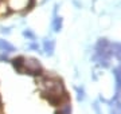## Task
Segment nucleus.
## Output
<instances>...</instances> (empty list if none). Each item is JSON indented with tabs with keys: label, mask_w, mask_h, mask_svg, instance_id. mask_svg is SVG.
Segmentation results:
<instances>
[{
	"label": "nucleus",
	"mask_w": 121,
	"mask_h": 114,
	"mask_svg": "<svg viewBox=\"0 0 121 114\" xmlns=\"http://www.w3.org/2000/svg\"><path fill=\"white\" fill-rule=\"evenodd\" d=\"M24 67L30 74H39L40 71V65L35 59H30V61H24Z\"/></svg>",
	"instance_id": "nucleus-1"
},
{
	"label": "nucleus",
	"mask_w": 121,
	"mask_h": 114,
	"mask_svg": "<svg viewBox=\"0 0 121 114\" xmlns=\"http://www.w3.org/2000/svg\"><path fill=\"white\" fill-rule=\"evenodd\" d=\"M13 66H15V69H16L17 71H22L23 67H24V59H23L22 57L20 58H16V59H13Z\"/></svg>",
	"instance_id": "nucleus-2"
},
{
	"label": "nucleus",
	"mask_w": 121,
	"mask_h": 114,
	"mask_svg": "<svg viewBox=\"0 0 121 114\" xmlns=\"http://www.w3.org/2000/svg\"><path fill=\"white\" fill-rule=\"evenodd\" d=\"M0 50L7 51V53H11V51H13L15 48H13V46H11L9 43H7L5 40H0Z\"/></svg>",
	"instance_id": "nucleus-3"
}]
</instances>
